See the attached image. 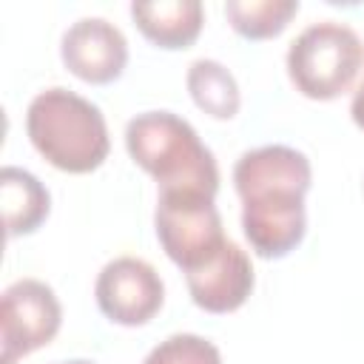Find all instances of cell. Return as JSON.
Wrapping results in <instances>:
<instances>
[{
  "instance_id": "11",
  "label": "cell",
  "mask_w": 364,
  "mask_h": 364,
  "mask_svg": "<svg viewBox=\"0 0 364 364\" xmlns=\"http://www.w3.org/2000/svg\"><path fill=\"white\" fill-rule=\"evenodd\" d=\"M0 205H3L6 236L17 239L34 233L46 222L51 210V196L34 173L17 165H6L0 171Z\"/></svg>"
},
{
  "instance_id": "12",
  "label": "cell",
  "mask_w": 364,
  "mask_h": 364,
  "mask_svg": "<svg viewBox=\"0 0 364 364\" xmlns=\"http://www.w3.org/2000/svg\"><path fill=\"white\" fill-rule=\"evenodd\" d=\"M188 94L196 102L199 111H205L213 119H233L239 114L242 97L236 77L219 63V60H193L185 74Z\"/></svg>"
},
{
  "instance_id": "14",
  "label": "cell",
  "mask_w": 364,
  "mask_h": 364,
  "mask_svg": "<svg viewBox=\"0 0 364 364\" xmlns=\"http://www.w3.org/2000/svg\"><path fill=\"white\" fill-rule=\"evenodd\" d=\"M142 364H222V353L213 341L196 333H173L159 341Z\"/></svg>"
},
{
  "instance_id": "1",
  "label": "cell",
  "mask_w": 364,
  "mask_h": 364,
  "mask_svg": "<svg viewBox=\"0 0 364 364\" xmlns=\"http://www.w3.org/2000/svg\"><path fill=\"white\" fill-rule=\"evenodd\" d=\"M310 182V159L290 145H262L236 159L233 188L242 199V230L256 256L282 259L304 239Z\"/></svg>"
},
{
  "instance_id": "10",
  "label": "cell",
  "mask_w": 364,
  "mask_h": 364,
  "mask_svg": "<svg viewBox=\"0 0 364 364\" xmlns=\"http://www.w3.org/2000/svg\"><path fill=\"white\" fill-rule=\"evenodd\" d=\"M131 20L145 40L176 51L196 43L205 26V9L199 0H139L131 3Z\"/></svg>"
},
{
  "instance_id": "3",
  "label": "cell",
  "mask_w": 364,
  "mask_h": 364,
  "mask_svg": "<svg viewBox=\"0 0 364 364\" xmlns=\"http://www.w3.org/2000/svg\"><path fill=\"white\" fill-rule=\"evenodd\" d=\"M131 159L156 179L159 191H199L216 196L219 165L196 128L171 111H145L125 125Z\"/></svg>"
},
{
  "instance_id": "2",
  "label": "cell",
  "mask_w": 364,
  "mask_h": 364,
  "mask_svg": "<svg viewBox=\"0 0 364 364\" xmlns=\"http://www.w3.org/2000/svg\"><path fill=\"white\" fill-rule=\"evenodd\" d=\"M26 134L34 151L65 173H91L111 151L102 111L91 100L60 85L40 91L28 102Z\"/></svg>"
},
{
  "instance_id": "13",
  "label": "cell",
  "mask_w": 364,
  "mask_h": 364,
  "mask_svg": "<svg viewBox=\"0 0 364 364\" xmlns=\"http://www.w3.org/2000/svg\"><path fill=\"white\" fill-rule=\"evenodd\" d=\"M299 14V0H228L225 17L230 28L247 40L279 37Z\"/></svg>"
},
{
  "instance_id": "16",
  "label": "cell",
  "mask_w": 364,
  "mask_h": 364,
  "mask_svg": "<svg viewBox=\"0 0 364 364\" xmlns=\"http://www.w3.org/2000/svg\"><path fill=\"white\" fill-rule=\"evenodd\" d=\"M60 364H94V361H85V358H77V361H60Z\"/></svg>"
},
{
  "instance_id": "15",
  "label": "cell",
  "mask_w": 364,
  "mask_h": 364,
  "mask_svg": "<svg viewBox=\"0 0 364 364\" xmlns=\"http://www.w3.org/2000/svg\"><path fill=\"white\" fill-rule=\"evenodd\" d=\"M350 117H353V122L364 131V82L355 88V94H353V102H350Z\"/></svg>"
},
{
  "instance_id": "5",
  "label": "cell",
  "mask_w": 364,
  "mask_h": 364,
  "mask_svg": "<svg viewBox=\"0 0 364 364\" xmlns=\"http://www.w3.org/2000/svg\"><path fill=\"white\" fill-rule=\"evenodd\" d=\"M154 225L165 256L185 273L205 264L228 242L213 196L199 191H159Z\"/></svg>"
},
{
  "instance_id": "8",
  "label": "cell",
  "mask_w": 364,
  "mask_h": 364,
  "mask_svg": "<svg viewBox=\"0 0 364 364\" xmlns=\"http://www.w3.org/2000/svg\"><path fill=\"white\" fill-rule=\"evenodd\" d=\"M63 65L82 82H114L128 65V40L105 17H80L60 40Z\"/></svg>"
},
{
  "instance_id": "6",
  "label": "cell",
  "mask_w": 364,
  "mask_h": 364,
  "mask_svg": "<svg viewBox=\"0 0 364 364\" xmlns=\"http://www.w3.org/2000/svg\"><path fill=\"white\" fill-rule=\"evenodd\" d=\"M63 324L57 293L40 279H17L0 296V364L46 347Z\"/></svg>"
},
{
  "instance_id": "9",
  "label": "cell",
  "mask_w": 364,
  "mask_h": 364,
  "mask_svg": "<svg viewBox=\"0 0 364 364\" xmlns=\"http://www.w3.org/2000/svg\"><path fill=\"white\" fill-rule=\"evenodd\" d=\"M185 279H188V293H191L193 304L205 313H219V316L233 313L253 293L250 256L230 239L205 264L188 270Z\"/></svg>"
},
{
  "instance_id": "4",
  "label": "cell",
  "mask_w": 364,
  "mask_h": 364,
  "mask_svg": "<svg viewBox=\"0 0 364 364\" xmlns=\"http://www.w3.org/2000/svg\"><path fill=\"white\" fill-rule=\"evenodd\" d=\"M284 65L293 88L301 97L327 102L353 88L364 65V46L347 23L321 20L296 34Z\"/></svg>"
},
{
  "instance_id": "7",
  "label": "cell",
  "mask_w": 364,
  "mask_h": 364,
  "mask_svg": "<svg viewBox=\"0 0 364 364\" xmlns=\"http://www.w3.org/2000/svg\"><path fill=\"white\" fill-rule=\"evenodd\" d=\"M94 299L108 321L142 327L159 313L165 301V284L145 259L117 256L97 273Z\"/></svg>"
}]
</instances>
